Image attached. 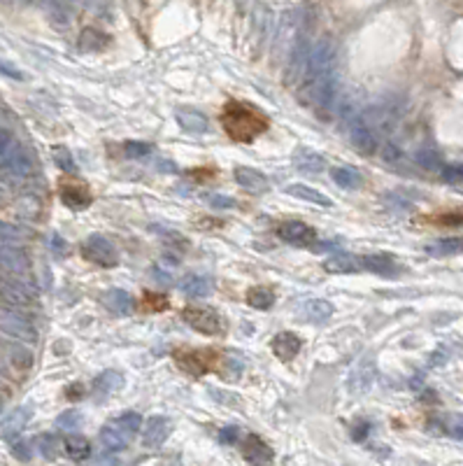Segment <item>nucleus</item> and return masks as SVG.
Masks as SVG:
<instances>
[{
    "mask_svg": "<svg viewBox=\"0 0 463 466\" xmlns=\"http://www.w3.org/2000/svg\"><path fill=\"white\" fill-rule=\"evenodd\" d=\"M221 126L226 133L238 140V143H249L256 136H261L268 128V119L263 117L261 110L252 108L247 103H228L221 114Z\"/></svg>",
    "mask_w": 463,
    "mask_h": 466,
    "instance_id": "f257e3e1",
    "label": "nucleus"
},
{
    "mask_svg": "<svg viewBox=\"0 0 463 466\" xmlns=\"http://www.w3.org/2000/svg\"><path fill=\"white\" fill-rule=\"evenodd\" d=\"M82 257L86 261L96 263V266H105V268H112L119 263V254H117V248L112 245L110 238H105V235H88L82 245Z\"/></svg>",
    "mask_w": 463,
    "mask_h": 466,
    "instance_id": "f03ea898",
    "label": "nucleus"
},
{
    "mask_svg": "<svg viewBox=\"0 0 463 466\" xmlns=\"http://www.w3.org/2000/svg\"><path fill=\"white\" fill-rule=\"evenodd\" d=\"M0 329H3L7 336H12L21 343L38 340V329H35L31 320L24 318L16 308H0Z\"/></svg>",
    "mask_w": 463,
    "mask_h": 466,
    "instance_id": "7ed1b4c3",
    "label": "nucleus"
},
{
    "mask_svg": "<svg viewBox=\"0 0 463 466\" xmlns=\"http://www.w3.org/2000/svg\"><path fill=\"white\" fill-rule=\"evenodd\" d=\"M182 320L198 333H205V336H217V333L224 331L221 318L212 308L205 305H186L182 310Z\"/></svg>",
    "mask_w": 463,
    "mask_h": 466,
    "instance_id": "20e7f679",
    "label": "nucleus"
},
{
    "mask_svg": "<svg viewBox=\"0 0 463 466\" xmlns=\"http://www.w3.org/2000/svg\"><path fill=\"white\" fill-rule=\"evenodd\" d=\"M335 66V49L328 40L317 42L315 47H310L307 54V64H305V80L310 77H322V75H331Z\"/></svg>",
    "mask_w": 463,
    "mask_h": 466,
    "instance_id": "39448f33",
    "label": "nucleus"
},
{
    "mask_svg": "<svg viewBox=\"0 0 463 466\" xmlns=\"http://www.w3.org/2000/svg\"><path fill=\"white\" fill-rule=\"evenodd\" d=\"M0 168L10 175H16V178H26V175L33 171V163H31L29 152H26L16 140H12L10 145H5L0 149Z\"/></svg>",
    "mask_w": 463,
    "mask_h": 466,
    "instance_id": "423d86ee",
    "label": "nucleus"
},
{
    "mask_svg": "<svg viewBox=\"0 0 463 466\" xmlns=\"http://www.w3.org/2000/svg\"><path fill=\"white\" fill-rule=\"evenodd\" d=\"M205 355H208V350H182V353L175 355V362L184 373H189L191 378H200L212 366H217V357H205Z\"/></svg>",
    "mask_w": 463,
    "mask_h": 466,
    "instance_id": "0eeeda50",
    "label": "nucleus"
},
{
    "mask_svg": "<svg viewBox=\"0 0 463 466\" xmlns=\"http://www.w3.org/2000/svg\"><path fill=\"white\" fill-rule=\"evenodd\" d=\"M0 268H5L7 273L12 275H29L31 270V261L26 257V252L19 248V245L12 243H0Z\"/></svg>",
    "mask_w": 463,
    "mask_h": 466,
    "instance_id": "6e6552de",
    "label": "nucleus"
},
{
    "mask_svg": "<svg viewBox=\"0 0 463 466\" xmlns=\"http://www.w3.org/2000/svg\"><path fill=\"white\" fill-rule=\"evenodd\" d=\"M350 143L366 156L377 152V138L370 131V126L366 124V119L359 117V114L350 119Z\"/></svg>",
    "mask_w": 463,
    "mask_h": 466,
    "instance_id": "1a4fd4ad",
    "label": "nucleus"
},
{
    "mask_svg": "<svg viewBox=\"0 0 463 466\" xmlns=\"http://www.w3.org/2000/svg\"><path fill=\"white\" fill-rule=\"evenodd\" d=\"M175 119L177 124H180L186 133H208V117L198 110V108H191V105H180V108L175 110Z\"/></svg>",
    "mask_w": 463,
    "mask_h": 466,
    "instance_id": "9d476101",
    "label": "nucleus"
},
{
    "mask_svg": "<svg viewBox=\"0 0 463 466\" xmlns=\"http://www.w3.org/2000/svg\"><path fill=\"white\" fill-rule=\"evenodd\" d=\"M298 318L302 322H312V324H324L331 320L333 315V305L324 301V298H307L296 308Z\"/></svg>",
    "mask_w": 463,
    "mask_h": 466,
    "instance_id": "9b49d317",
    "label": "nucleus"
},
{
    "mask_svg": "<svg viewBox=\"0 0 463 466\" xmlns=\"http://www.w3.org/2000/svg\"><path fill=\"white\" fill-rule=\"evenodd\" d=\"M171 432H173V422L168 417H158L156 415V417L147 420L145 432H142V443L154 450V447H161L168 441Z\"/></svg>",
    "mask_w": 463,
    "mask_h": 466,
    "instance_id": "f8f14e48",
    "label": "nucleus"
},
{
    "mask_svg": "<svg viewBox=\"0 0 463 466\" xmlns=\"http://www.w3.org/2000/svg\"><path fill=\"white\" fill-rule=\"evenodd\" d=\"M42 7L47 12L49 21L56 29H68L75 19V3L73 0H42Z\"/></svg>",
    "mask_w": 463,
    "mask_h": 466,
    "instance_id": "ddd939ff",
    "label": "nucleus"
},
{
    "mask_svg": "<svg viewBox=\"0 0 463 466\" xmlns=\"http://www.w3.org/2000/svg\"><path fill=\"white\" fill-rule=\"evenodd\" d=\"M61 201L70 210H84L91 203V193H88V187L82 182H63L61 184Z\"/></svg>",
    "mask_w": 463,
    "mask_h": 466,
    "instance_id": "4468645a",
    "label": "nucleus"
},
{
    "mask_svg": "<svg viewBox=\"0 0 463 466\" xmlns=\"http://www.w3.org/2000/svg\"><path fill=\"white\" fill-rule=\"evenodd\" d=\"M300 348H302L300 338L291 331H282L273 338V353L280 362H291L293 357H298Z\"/></svg>",
    "mask_w": 463,
    "mask_h": 466,
    "instance_id": "2eb2a0df",
    "label": "nucleus"
},
{
    "mask_svg": "<svg viewBox=\"0 0 463 466\" xmlns=\"http://www.w3.org/2000/svg\"><path fill=\"white\" fill-rule=\"evenodd\" d=\"M33 301V296L29 294V289H24L16 283H0V303H5L7 308H29Z\"/></svg>",
    "mask_w": 463,
    "mask_h": 466,
    "instance_id": "dca6fc26",
    "label": "nucleus"
},
{
    "mask_svg": "<svg viewBox=\"0 0 463 466\" xmlns=\"http://www.w3.org/2000/svg\"><path fill=\"white\" fill-rule=\"evenodd\" d=\"M233 178L235 182L240 184L243 189L252 191V193H265L268 191V180H265V175L254 171V168H245V166H238L233 171Z\"/></svg>",
    "mask_w": 463,
    "mask_h": 466,
    "instance_id": "f3484780",
    "label": "nucleus"
},
{
    "mask_svg": "<svg viewBox=\"0 0 463 466\" xmlns=\"http://www.w3.org/2000/svg\"><path fill=\"white\" fill-rule=\"evenodd\" d=\"M278 235L282 240L293 243V245H305L315 240V231L302 222H284L278 226Z\"/></svg>",
    "mask_w": 463,
    "mask_h": 466,
    "instance_id": "a211bd4d",
    "label": "nucleus"
},
{
    "mask_svg": "<svg viewBox=\"0 0 463 466\" xmlns=\"http://www.w3.org/2000/svg\"><path fill=\"white\" fill-rule=\"evenodd\" d=\"M372 383V364L368 362H361L359 366L352 368V373L347 375V390H350L354 397H359L370 387Z\"/></svg>",
    "mask_w": 463,
    "mask_h": 466,
    "instance_id": "6ab92c4d",
    "label": "nucleus"
},
{
    "mask_svg": "<svg viewBox=\"0 0 463 466\" xmlns=\"http://www.w3.org/2000/svg\"><path fill=\"white\" fill-rule=\"evenodd\" d=\"M243 452H245V460L252 462V464L273 462V450L261 441L259 436H247L245 443H243Z\"/></svg>",
    "mask_w": 463,
    "mask_h": 466,
    "instance_id": "aec40b11",
    "label": "nucleus"
},
{
    "mask_svg": "<svg viewBox=\"0 0 463 466\" xmlns=\"http://www.w3.org/2000/svg\"><path fill=\"white\" fill-rule=\"evenodd\" d=\"M180 289H182V294L184 296H189V298H205L210 292H212V280L208 275H184L180 280Z\"/></svg>",
    "mask_w": 463,
    "mask_h": 466,
    "instance_id": "412c9836",
    "label": "nucleus"
},
{
    "mask_svg": "<svg viewBox=\"0 0 463 466\" xmlns=\"http://www.w3.org/2000/svg\"><path fill=\"white\" fill-rule=\"evenodd\" d=\"M103 303L114 315H131L133 308H136L133 296L128 292H123V289H110V292L103 296Z\"/></svg>",
    "mask_w": 463,
    "mask_h": 466,
    "instance_id": "4be33fe9",
    "label": "nucleus"
},
{
    "mask_svg": "<svg viewBox=\"0 0 463 466\" xmlns=\"http://www.w3.org/2000/svg\"><path fill=\"white\" fill-rule=\"evenodd\" d=\"M29 420H31V408H16V410H12L10 415L3 420V427H0L3 438H7V441L16 438L24 432V427H26V422H29Z\"/></svg>",
    "mask_w": 463,
    "mask_h": 466,
    "instance_id": "5701e85b",
    "label": "nucleus"
},
{
    "mask_svg": "<svg viewBox=\"0 0 463 466\" xmlns=\"http://www.w3.org/2000/svg\"><path fill=\"white\" fill-rule=\"evenodd\" d=\"M287 193H289V196L300 198V201H307V203L322 206V208H331V206H333V201L328 198L326 193L317 191V189H312V187H307V184H289Z\"/></svg>",
    "mask_w": 463,
    "mask_h": 466,
    "instance_id": "b1692460",
    "label": "nucleus"
},
{
    "mask_svg": "<svg viewBox=\"0 0 463 466\" xmlns=\"http://www.w3.org/2000/svg\"><path fill=\"white\" fill-rule=\"evenodd\" d=\"M121 387H123V375H119L117 371H105L93 380L91 390L98 397H110V394L121 390Z\"/></svg>",
    "mask_w": 463,
    "mask_h": 466,
    "instance_id": "393cba45",
    "label": "nucleus"
},
{
    "mask_svg": "<svg viewBox=\"0 0 463 466\" xmlns=\"http://www.w3.org/2000/svg\"><path fill=\"white\" fill-rule=\"evenodd\" d=\"M361 268L372 270V273H380V275H387V278L398 273L396 261L391 257H385V254H370V257H363L361 259Z\"/></svg>",
    "mask_w": 463,
    "mask_h": 466,
    "instance_id": "a878e982",
    "label": "nucleus"
},
{
    "mask_svg": "<svg viewBox=\"0 0 463 466\" xmlns=\"http://www.w3.org/2000/svg\"><path fill=\"white\" fill-rule=\"evenodd\" d=\"M293 163L296 168L302 173H322L326 171V159L322 154L312 152V149H300V152L293 156Z\"/></svg>",
    "mask_w": 463,
    "mask_h": 466,
    "instance_id": "bb28decb",
    "label": "nucleus"
},
{
    "mask_svg": "<svg viewBox=\"0 0 463 466\" xmlns=\"http://www.w3.org/2000/svg\"><path fill=\"white\" fill-rule=\"evenodd\" d=\"M128 434H123L121 429H114V427H105L101 434H98V441H101L103 450L105 452H119L123 447L128 445Z\"/></svg>",
    "mask_w": 463,
    "mask_h": 466,
    "instance_id": "cd10ccee",
    "label": "nucleus"
},
{
    "mask_svg": "<svg viewBox=\"0 0 463 466\" xmlns=\"http://www.w3.org/2000/svg\"><path fill=\"white\" fill-rule=\"evenodd\" d=\"M324 268L328 273H356L361 268V259L352 257V254H335V257L326 259Z\"/></svg>",
    "mask_w": 463,
    "mask_h": 466,
    "instance_id": "c85d7f7f",
    "label": "nucleus"
},
{
    "mask_svg": "<svg viewBox=\"0 0 463 466\" xmlns=\"http://www.w3.org/2000/svg\"><path fill=\"white\" fill-rule=\"evenodd\" d=\"M63 447H66V455L70 457V460H75V462L86 460L88 452H91V445H88L86 438H84V436H79V434H75V432L66 438Z\"/></svg>",
    "mask_w": 463,
    "mask_h": 466,
    "instance_id": "c756f323",
    "label": "nucleus"
},
{
    "mask_svg": "<svg viewBox=\"0 0 463 466\" xmlns=\"http://www.w3.org/2000/svg\"><path fill=\"white\" fill-rule=\"evenodd\" d=\"M426 252L433 254V257H452V254H461L463 252V238H442L431 243Z\"/></svg>",
    "mask_w": 463,
    "mask_h": 466,
    "instance_id": "7c9ffc66",
    "label": "nucleus"
},
{
    "mask_svg": "<svg viewBox=\"0 0 463 466\" xmlns=\"http://www.w3.org/2000/svg\"><path fill=\"white\" fill-rule=\"evenodd\" d=\"M247 303L256 308V310H268L275 303V292L270 287H254L247 292Z\"/></svg>",
    "mask_w": 463,
    "mask_h": 466,
    "instance_id": "2f4dec72",
    "label": "nucleus"
},
{
    "mask_svg": "<svg viewBox=\"0 0 463 466\" xmlns=\"http://www.w3.org/2000/svg\"><path fill=\"white\" fill-rule=\"evenodd\" d=\"M333 180L335 184H340L342 189H356V187H361V173L352 168V166H342V168H335L333 171Z\"/></svg>",
    "mask_w": 463,
    "mask_h": 466,
    "instance_id": "473e14b6",
    "label": "nucleus"
},
{
    "mask_svg": "<svg viewBox=\"0 0 463 466\" xmlns=\"http://www.w3.org/2000/svg\"><path fill=\"white\" fill-rule=\"evenodd\" d=\"M58 438L54 434H42L35 438V450H38L44 460H56V455H58Z\"/></svg>",
    "mask_w": 463,
    "mask_h": 466,
    "instance_id": "72a5a7b5",
    "label": "nucleus"
},
{
    "mask_svg": "<svg viewBox=\"0 0 463 466\" xmlns=\"http://www.w3.org/2000/svg\"><path fill=\"white\" fill-rule=\"evenodd\" d=\"M82 425H84V417L79 410H66L56 417V427L61 429V432H68V434L79 432Z\"/></svg>",
    "mask_w": 463,
    "mask_h": 466,
    "instance_id": "f704fd0d",
    "label": "nucleus"
},
{
    "mask_svg": "<svg viewBox=\"0 0 463 466\" xmlns=\"http://www.w3.org/2000/svg\"><path fill=\"white\" fill-rule=\"evenodd\" d=\"M243 368H245L243 359L235 357V355H228V357L221 359L219 373H221V378H224V380H238L240 373H243Z\"/></svg>",
    "mask_w": 463,
    "mask_h": 466,
    "instance_id": "c9c22d12",
    "label": "nucleus"
},
{
    "mask_svg": "<svg viewBox=\"0 0 463 466\" xmlns=\"http://www.w3.org/2000/svg\"><path fill=\"white\" fill-rule=\"evenodd\" d=\"M117 427L121 429L123 434L136 436L142 429V417L138 415V412H123V415L117 420Z\"/></svg>",
    "mask_w": 463,
    "mask_h": 466,
    "instance_id": "e433bc0d",
    "label": "nucleus"
},
{
    "mask_svg": "<svg viewBox=\"0 0 463 466\" xmlns=\"http://www.w3.org/2000/svg\"><path fill=\"white\" fill-rule=\"evenodd\" d=\"M26 233L21 231L19 226H12L7 222H0V243H12V245H19L24 243Z\"/></svg>",
    "mask_w": 463,
    "mask_h": 466,
    "instance_id": "4c0bfd02",
    "label": "nucleus"
},
{
    "mask_svg": "<svg viewBox=\"0 0 463 466\" xmlns=\"http://www.w3.org/2000/svg\"><path fill=\"white\" fill-rule=\"evenodd\" d=\"M151 152H154V147H151L149 143H126L123 145V154L131 156V159H142V156H149Z\"/></svg>",
    "mask_w": 463,
    "mask_h": 466,
    "instance_id": "58836bf2",
    "label": "nucleus"
},
{
    "mask_svg": "<svg viewBox=\"0 0 463 466\" xmlns=\"http://www.w3.org/2000/svg\"><path fill=\"white\" fill-rule=\"evenodd\" d=\"M54 161L61 166V171H66V173H75L77 171L73 154H70L68 149H63V147H56L54 149Z\"/></svg>",
    "mask_w": 463,
    "mask_h": 466,
    "instance_id": "ea45409f",
    "label": "nucleus"
},
{
    "mask_svg": "<svg viewBox=\"0 0 463 466\" xmlns=\"http://www.w3.org/2000/svg\"><path fill=\"white\" fill-rule=\"evenodd\" d=\"M417 161H419L424 168H429V171L440 168V156H438V152H433V149H419Z\"/></svg>",
    "mask_w": 463,
    "mask_h": 466,
    "instance_id": "a19ab883",
    "label": "nucleus"
},
{
    "mask_svg": "<svg viewBox=\"0 0 463 466\" xmlns=\"http://www.w3.org/2000/svg\"><path fill=\"white\" fill-rule=\"evenodd\" d=\"M12 362L21 368V371H26L31 364H33V355L29 353V350H24V348H12Z\"/></svg>",
    "mask_w": 463,
    "mask_h": 466,
    "instance_id": "79ce46f5",
    "label": "nucleus"
},
{
    "mask_svg": "<svg viewBox=\"0 0 463 466\" xmlns=\"http://www.w3.org/2000/svg\"><path fill=\"white\" fill-rule=\"evenodd\" d=\"M0 73H3L5 77H10V80H16V82H21L24 80V73L16 66H12L10 61H5V59H0Z\"/></svg>",
    "mask_w": 463,
    "mask_h": 466,
    "instance_id": "37998d69",
    "label": "nucleus"
},
{
    "mask_svg": "<svg viewBox=\"0 0 463 466\" xmlns=\"http://www.w3.org/2000/svg\"><path fill=\"white\" fill-rule=\"evenodd\" d=\"M240 429L238 427H226V429H221L219 432V441L224 443V445H235L240 441Z\"/></svg>",
    "mask_w": 463,
    "mask_h": 466,
    "instance_id": "c03bdc74",
    "label": "nucleus"
},
{
    "mask_svg": "<svg viewBox=\"0 0 463 466\" xmlns=\"http://www.w3.org/2000/svg\"><path fill=\"white\" fill-rule=\"evenodd\" d=\"M210 201V206H215V208H219V210H230V208H235V201L233 198H228V196H210L208 198Z\"/></svg>",
    "mask_w": 463,
    "mask_h": 466,
    "instance_id": "a18cd8bd",
    "label": "nucleus"
},
{
    "mask_svg": "<svg viewBox=\"0 0 463 466\" xmlns=\"http://www.w3.org/2000/svg\"><path fill=\"white\" fill-rule=\"evenodd\" d=\"M49 248H51V252L56 254V257H66V252H68V245L63 243V238H61L58 233L51 235V245H49Z\"/></svg>",
    "mask_w": 463,
    "mask_h": 466,
    "instance_id": "49530a36",
    "label": "nucleus"
},
{
    "mask_svg": "<svg viewBox=\"0 0 463 466\" xmlns=\"http://www.w3.org/2000/svg\"><path fill=\"white\" fill-rule=\"evenodd\" d=\"M156 168H158V173H166V175H177V173H180L177 163L168 161V159H158V161H156Z\"/></svg>",
    "mask_w": 463,
    "mask_h": 466,
    "instance_id": "de8ad7c7",
    "label": "nucleus"
},
{
    "mask_svg": "<svg viewBox=\"0 0 463 466\" xmlns=\"http://www.w3.org/2000/svg\"><path fill=\"white\" fill-rule=\"evenodd\" d=\"M14 455L19 457V460H24V462H29L31 460V452H29V443H14Z\"/></svg>",
    "mask_w": 463,
    "mask_h": 466,
    "instance_id": "09e8293b",
    "label": "nucleus"
},
{
    "mask_svg": "<svg viewBox=\"0 0 463 466\" xmlns=\"http://www.w3.org/2000/svg\"><path fill=\"white\" fill-rule=\"evenodd\" d=\"M442 178L447 180V182H457L463 178V168H444L442 171Z\"/></svg>",
    "mask_w": 463,
    "mask_h": 466,
    "instance_id": "8fccbe9b",
    "label": "nucleus"
},
{
    "mask_svg": "<svg viewBox=\"0 0 463 466\" xmlns=\"http://www.w3.org/2000/svg\"><path fill=\"white\" fill-rule=\"evenodd\" d=\"M151 278L158 280V283H163V285H173V278L168 275L166 270H158V268H154V270H151Z\"/></svg>",
    "mask_w": 463,
    "mask_h": 466,
    "instance_id": "3c124183",
    "label": "nucleus"
},
{
    "mask_svg": "<svg viewBox=\"0 0 463 466\" xmlns=\"http://www.w3.org/2000/svg\"><path fill=\"white\" fill-rule=\"evenodd\" d=\"M7 7H14V10H21V7H29L31 0H3Z\"/></svg>",
    "mask_w": 463,
    "mask_h": 466,
    "instance_id": "603ef678",
    "label": "nucleus"
},
{
    "mask_svg": "<svg viewBox=\"0 0 463 466\" xmlns=\"http://www.w3.org/2000/svg\"><path fill=\"white\" fill-rule=\"evenodd\" d=\"M452 434L457 436V438H463V420H457V422H454Z\"/></svg>",
    "mask_w": 463,
    "mask_h": 466,
    "instance_id": "864d4df0",
    "label": "nucleus"
}]
</instances>
